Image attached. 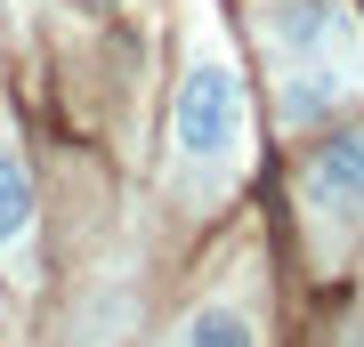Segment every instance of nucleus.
I'll list each match as a JSON object with an SVG mask.
<instances>
[{
  "instance_id": "1",
  "label": "nucleus",
  "mask_w": 364,
  "mask_h": 347,
  "mask_svg": "<svg viewBox=\"0 0 364 347\" xmlns=\"http://www.w3.org/2000/svg\"><path fill=\"white\" fill-rule=\"evenodd\" d=\"M235 145H243V81L219 57H203L178 81V154L210 170V162H235Z\"/></svg>"
},
{
  "instance_id": "2",
  "label": "nucleus",
  "mask_w": 364,
  "mask_h": 347,
  "mask_svg": "<svg viewBox=\"0 0 364 347\" xmlns=\"http://www.w3.org/2000/svg\"><path fill=\"white\" fill-rule=\"evenodd\" d=\"M267 40H275V57H340L348 16L332 0H284V9H267Z\"/></svg>"
},
{
  "instance_id": "3",
  "label": "nucleus",
  "mask_w": 364,
  "mask_h": 347,
  "mask_svg": "<svg viewBox=\"0 0 364 347\" xmlns=\"http://www.w3.org/2000/svg\"><path fill=\"white\" fill-rule=\"evenodd\" d=\"M348 89H356V65H348V49H340V57H299L291 89L275 97V105H284V121H291V129H308V121H324V114H332V105L348 97Z\"/></svg>"
},
{
  "instance_id": "4",
  "label": "nucleus",
  "mask_w": 364,
  "mask_h": 347,
  "mask_svg": "<svg viewBox=\"0 0 364 347\" xmlns=\"http://www.w3.org/2000/svg\"><path fill=\"white\" fill-rule=\"evenodd\" d=\"M308 186H316V202H348V210H364V129H348V138H332L324 154H316Z\"/></svg>"
},
{
  "instance_id": "5",
  "label": "nucleus",
  "mask_w": 364,
  "mask_h": 347,
  "mask_svg": "<svg viewBox=\"0 0 364 347\" xmlns=\"http://www.w3.org/2000/svg\"><path fill=\"white\" fill-rule=\"evenodd\" d=\"M33 226V186H25V162L0 145V250H16Z\"/></svg>"
},
{
  "instance_id": "6",
  "label": "nucleus",
  "mask_w": 364,
  "mask_h": 347,
  "mask_svg": "<svg viewBox=\"0 0 364 347\" xmlns=\"http://www.w3.org/2000/svg\"><path fill=\"white\" fill-rule=\"evenodd\" d=\"M186 347H259V339H251V323L235 307H203L195 331H186Z\"/></svg>"
}]
</instances>
